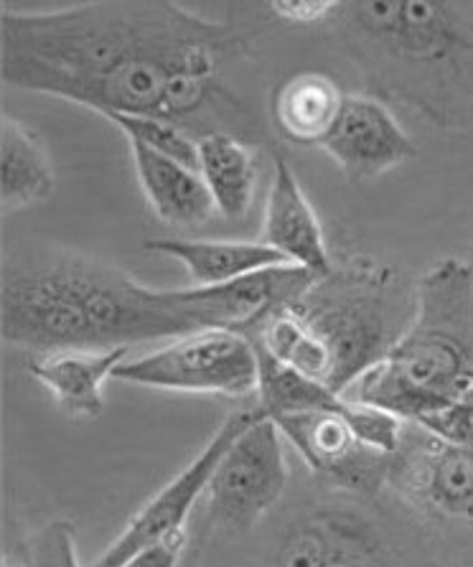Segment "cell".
<instances>
[{
  "mask_svg": "<svg viewBox=\"0 0 473 567\" xmlns=\"http://www.w3.org/2000/svg\"><path fill=\"white\" fill-rule=\"evenodd\" d=\"M19 567H82L76 557L74 527L64 519H51L23 537L16 547Z\"/></svg>",
  "mask_w": 473,
  "mask_h": 567,
  "instance_id": "obj_22",
  "label": "cell"
},
{
  "mask_svg": "<svg viewBox=\"0 0 473 567\" xmlns=\"http://www.w3.org/2000/svg\"><path fill=\"white\" fill-rule=\"evenodd\" d=\"M337 3L339 0H273L268 8L275 13V19L311 25L329 21L331 13L337 11Z\"/></svg>",
  "mask_w": 473,
  "mask_h": 567,
  "instance_id": "obj_24",
  "label": "cell"
},
{
  "mask_svg": "<svg viewBox=\"0 0 473 567\" xmlns=\"http://www.w3.org/2000/svg\"><path fill=\"white\" fill-rule=\"evenodd\" d=\"M249 39L171 0H100L16 11L0 6V80L6 87L82 105L102 117L171 120L196 141L243 137L249 110L232 92V69Z\"/></svg>",
  "mask_w": 473,
  "mask_h": 567,
  "instance_id": "obj_1",
  "label": "cell"
},
{
  "mask_svg": "<svg viewBox=\"0 0 473 567\" xmlns=\"http://www.w3.org/2000/svg\"><path fill=\"white\" fill-rule=\"evenodd\" d=\"M263 243L278 250L290 265L306 268L318 278L329 275L337 265L329 243H326L321 221H318L296 171L280 153L273 156V178L263 214Z\"/></svg>",
  "mask_w": 473,
  "mask_h": 567,
  "instance_id": "obj_12",
  "label": "cell"
},
{
  "mask_svg": "<svg viewBox=\"0 0 473 567\" xmlns=\"http://www.w3.org/2000/svg\"><path fill=\"white\" fill-rule=\"evenodd\" d=\"M145 252L166 255L181 262L188 272L194 288H217L227 282L243 280L247 275L290 265L278 250L265 243H247V239H178L161 237L145 239Z\"/></svg>",
  "mask_w": 473,
  "mask_h": 567,
  "instance_id": "obj_15",
  "label": "cell"
},
{
  "mask_svg": "<svg viewBox=\"0 0 473 567\" xmlns=\"http://www.w3.org/2000/svg\"><path fill=\"white\" fill-rule=\"evenodd\" d=\"M364 519L351 512H316L298 522L280 545V567H323L337 549L361 529Z\"/></svg>",
  "mask_w": 473,
  "mask_h": 567,
  "instance_id": "obj_20",
  "label": "cell"
},
{
  "mask_svg": "<svg viewBox=\"0 0 473 567\" xmlns=\"http://www.w3.org/2000/svg\"><path fill=\"white\" fill-rule=\"evenodd\" d=\"M418 431L392 455L390 484L420 509L473 524V449Z\"/></svg>",
  "mask_w": 473,
  "mask_h": 567,
  "instance_id": "obj_9",
  "label": "cell"
},
{
  "mask_svg": "<svg viewBox=\"0 0 473 567\" xmlns=\"http://www.w3.org/2000/svg\"><path fill=\"white\" fill-rule=\"evenodd\" d=\"M105 120L127 137V143H141L194 171L199 166V141L171 120L151 115H107Z\"/></svg>",
  "mask_w": 473,
  "mask_h": 567,
  "instance_id": "obj_21",
  "label": "cell"
},
{
  "mask_svg": "<svg viewBox=\"0 0 473 567\" xmlns=\"http://www.w3.org/2000/svg\"><path fill=\"white\" fill-rule=\"evenodd\" d=\"M318 275L298 265L247 275L217 288H151L100 257L47 247L3 262L0 337L6 347L105 351L196 331L247 333L294 306Z\"/></svg>",
  "mask_w": 473,
  "mask_h": 567,
  "instance_id": "obj_2",
  "label": "cell"
},
{
  "mask_svg": "<svg viewBox=\"0 0 473 567\" xmlns=\"http://www.w3.org/2000/svg\"><path fill=\"white\" fill-rule=\"evenodd\" d=\"M473 386V268L438 260L415 286V311L380 364L347 398L418 425Z\"/></svg>",
  "mask_w": 473,
  "mask_h": 567,
  "instance_id": "obj_5",
  "label": "cell"
},
{
  "mask_svg": "<svg viewBox=\"0 0 473 567\" xmlns=\"http://www.w3.org/2000/svg\"><path fill=\"white\" fill-rule=\"evenodd\" d=\"M282 441L278 423L263 415L229 445L206 488L214 522L247 532L280 502L288 486Z\"/></svg>",
  "mask_w": 473,
  "mask_h": 567,
  "instance_id": "obj_8",
  "label": "cell"
},
{
  "mask_svg": "<svg viewBox=\"0 0 473 567\" xmlns=\"http://www.w3.org/2000/svg\"><path fill=\"white\" fill-rule=\"evenodd\" d=\"M199 171L214 209L225 219L247 217L257 192V163L249 143L232 133L199 137Z\"/></svg>",
  "mask_w": 473,
  "mask_h": 567,
  "instance_id": "obj_18",
  "label": "cell"
},
{
  "mask_svg": "<svg viewBox=\"0 0 473 567\" xmlns=\"http://www.w3.org/2000/svg\"><path fill=\"white\" fill-rule=\"evenodd\" d=\"M347 94L337 80L323 72H298L275 87L270 97V120L280 137L306 148H321L326 135L343 107Z\"/></svg>",
  "mask_w": 473,
  "mask_h": 567,
  "instance_id": "obj_16",
  "label": "cell"
},
{
  "mask_svg": "<svg viewBox=\"0 0 473 567\" xmlns=\"http://www.w3.org/2000/svg\"><path fill=\"white\" fill-rule=\"evenodd\" d=\"M56 188L54 166L41 137L19 117L0 120V206L19 212L47 202Z\"/></svg>",
  "mask_w": 473,
  "mask_h": 567,
  "instance_id": "obj_17",
  "label": "cell"
},
{
  "mask_svg": "<svg viewBox=\"0 0 473 567\" xmlns=\"http://www.w3.org/2000/svg\"><path fill=\"white\" fill-rule=\"evenodd\" d=\"M257 349V347H255ZM260 354V390L257 405L268 417L298 415V412H339L347 402V394L331 392L329 386L308 380L306 374L273 362L268 354Z\"/></svg>",
  "mask_w": 473,
  "mask_h": 567,
  "instance_id": "obj_19",
  "label": "cell"
},
{
  "mask_svg": "<svg viewBox=\"0 0 473 567\" xmlns=\"http://www.w3.org/2000/svg\"><path fill=\"white\" fill-rule=\"evenodd\" d=\"M321 151L349 184H372L415 158V141L398 123L387 102L369 92L347 94Z\"/></svg>",
  "mask_w": 473,
  "mask_h": 567,
  "instance_id": "obj_11",
  "label": "cell"
},
{
  "mask_svg": "<svg viewBox=\"0 0 473 567\" xmlns=\"http://www.w3.org/2000/svg\"><path fill=\"white\" fill-rule=\"evenodd\" d=\"M131 347L105 351H47L29 359V374L51 392L56 408L72 420H92L105 410V382L115 380Z\"/></svg>",
  "mask_w": 473,
  "mask_h": 567,
  "instance_id": "obj_13",
  "label": "cell"
},
{
  "mask_svg": "<svg viewBox=\"0 0 473 567\" xmlns=\"http://www.w3.org/2000/svg\"><path fill=\"white\" fill-rule=\"evenodd\" d=\"M263 415V408L253 405L232 412L222 420V425L202 445V451L137 509L135 517L125 524V529L90 567H120L143 549L166 543V539L186 537V522L192 517L196 502L209 488L212 474L217 471L222 455Z\"/></svg>",
  "mask_w": 473,
  "mask_h": 567,
  "instance_id": "obj_7",
  "label": "cell"
},
{
  "mask_svg": "<svg viewBox=\"0 0 473 567\" xmlns=\"http://www.w3.org/2000/svg\"><path fill=\"white\" fill-rule=\"evenodd\" d=\"M115 380L163 392L247 400L260 390V354L239 331H196L141 359H127Z\"/></svg>",
  "mask_w": 473,
  "mask_h": 567,
  "instance_id": "obj_6",
  "label": "cell"
},
{
  "mask_svg": "<svg viewBox=\"0 0 473 567\" xmlns=\"http://www.w3.org/2000/svg\"><path fill=\"white\" fill-rule=\"evenodd\" d=\"M380 553V535H377L372 524L364 522L361 529L354 532L323 567H382Z\"/></svg>",
  "mask_w": 473,
  "mask_h": 567,
  "instance_id": "obj_23",
  "label": "cell"
},
{
  "mask_svg": "<svg viewBox=\"0 0 473 567\" xmlns=\"http://www.w3.org/2000/svg\"><path fill=\"white\" fill-rule=\"evenodd\" d=\"M300 458L326 484L374 494L390 481L392 455L367 449L339 412H298L273 417Z\"/></svg>",
  "mask_w": 473,
  "mask_h": 567,
  "instance_id": "obj_10",
  "label": "cell"
},
{
  "mask_svg": "<svg viewBox=\"0 0 473 567\" xmlns=\"http://www.w3.org/2000/svg\"><path fill=\"white\" fill-rule=\"evenodd\" d=\"M329 21L369 94L438 127L473 125V3L339 0Z\"/></svg>",
  "mask_w": 473,
  "mask_h": 567,
  "instance_id": "obj_3",
  "label": "cell"
},
{
  "mask_svg": "<svg viewBox=\"0 0 473 567\" xmlns=\"http://www.w3.org/2000/svg\"><path fill=\"white\" fill-rule=\"evenodd\" d=\"M398 278L372 257L337 262L294 306L270 313L247 339L273 362L347 394L402 337L394 331Z\"/></svg>",
  "mask_w": 473,
  "mask_h": 567,
  "instance_id": "obj_4",
  "label": "cell"
},
{
  "mask_svg": "<svg viewBox=\"0 0 473 567\" xmlns=\"http://www.w3.org/2000/svg\"><path fill=\"white\" fill-rule=\"evenodd\" d=\"M184 547H186V537L166 539V543L143 549V553H137L120 567H178Z\"/></svg>",
  "mask_w": 473,
  "mask_h": 567,
  "instance_id": "obj_25",
  "label": "cell"
},
{
  "mask_svg": "<svg viewBox=\"0 0 473 567\" xmlns=\"http://www.w3.org/2000/svg\"><path fill=\"white\" fill-rule=\"evenodd\" d=\"M127 145H131L137 184L158 221L166 227L192 229L206 225L217 214L199 171L145 148L141 143Z\"/></svg>",
  "mask_w": 473,
  "mask_h": 567,
  "instance_id": "obj_14",
  "label": "cell"
}]
</instances>
